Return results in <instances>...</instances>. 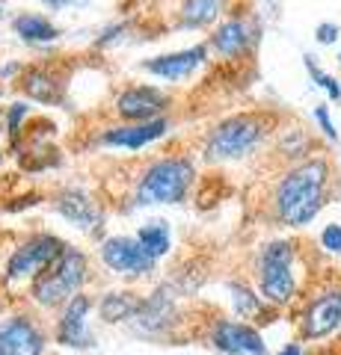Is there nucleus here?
I'll return each mask as SVG.
<instances>
[{
    "mask_svg": "<svg viewBox=\"0 0 341 355\" xmlns=\"http://www.w3.org/2000/svg\"><path fill=\"white\" fill-rule=\"evenodd\" d=\"M326 163L324 160H309L300 163L282 178L276 190V210L282 222L288 225H306L312 222L315 214L324 205V190H326Z\"/></svg>",
    "mask_w": 341,
    "mask_h": 355,
    "instance_id": "1",
    "label": "nucleus"
},
{
    "mask_svg": "<svg viewBox=\"0 0 341 355\" xmlns=\"http://www.w3.org/2000/svg\"><path fill=\"white\" fill-rule=\"evenodd\" d=\"M193 184V166L184 157H163L155 160L142 172V181L137 187L140 205H175L187 196Z\"/></svg>",
    "mask_w": 341,
    "mask_h": 355,
    "instance_id": "2",
    "label": "nucleus"
},
{
    "mask_svg": "<svg viewBox=\"0 0 341 355\" xmlns=\"http://www.w3.org/2000/svg\"><path fill=\"white\" fill-rule=\"evenodd\" d=\"M86 279V258L78 249H65L63 258L33 284V296L39 305H60L65 299H74V291Z\"/></svg>",
    "mask_w": 341,
    "mask_h": 355,
    "instance_id": "3",
    "label": "nucleus"
},
{
    "mask_svg": "<svg viewBox=\"0 0 341 355\" xmlns=\"http://www.w3.org/2000/svg\"><path fill=\"white\" fill-rule=\"evenodd\" d=\"M264 137V125L256 116H232L223 125H217L211 139H208V154L214 160H232L244 157L247 151L258 146V139Z\"/></svg>",
    "mask_w": 341,
    "mask_h": 355,
    "instance_id": "4",
    "label": "nucleus"
},
{
    "mask_svg": "<svg viewBox=\"0 0 341 355\" xmlns=\"http://www.w3.org/2000/svg\"><path fill=\"white\" fill-rule=\"evenodd\" d=\"M294 249L291 243L276 240L261 252V293L267 302L285 305L294 296V272H291Z\"/></svg>",
    "mask_w": 341,
    "mask_h": 355,
    "instance_id": "5",
    "label": "nucleus"
},
{
    "mask_svg": "<svg viewBox=\"0 0 341 355\" xmlns=\"http://www.w3.org/2000/svg\"><path fill=\"white\" fill-rule=\"evenodd\" d=\"M69 246H63L57 237H33L24 246H18V252L6 263V279H21V275H36L42 270H51L53 263L63 258V252Z\"/></svg>",
    "mask_w": 341,
    "mask_h": 355,
    "instance_id": "6",
    "label": "nucleus"
},
{
    "mask_svg": "<svg viewBox=\"0 0 341 355\" xmlns=\"http://www.w3.org/2000/svg\"><path fill=\"white\" fill-rule=\"evenodd\" d=\"M101 258L113 272L122 275H146L155 266V258L142 249L137 237H110L101 246Z\"/></svg>",
    "mask_w": 341,
    "mask_h": 355,
    "instance_id": "7",
    "label": "nucleus"
},
{
    "mask_svg": "<svg viewBox=\"0 0 341 355\" xmlns=\"http://www.w3.org/2000/svg\"><path fill=\"white\" fill-rule=\"evenodd\" d=\"M300 329H303V338H309V340L326 338L335 329H341V291H329L324 296H317L306 308Z\"/></svg>",
    "mask_w": 341,
    "mask_h": 355,
    "instance_id": "8",
    "label": "nucleus"
},
{
    "mask_svg": "<svg viewBox=\"0 0 341 355\" xmlns=\"http://www.w3.org/2000/svg\"><path fill=\"white\" fill-rule=\"evenodd\" d=\"M214 347L226 355H264L267 347H264L261 335L252 326L235 323V320H219L214 326Z\"/></svg>",
    "mask_w": 341,
    "mask_h": 355,
    "instance_id": "9",
    "label": "nucleus"
},
{
    "mask_svg": "<svg viewBox=\"0 0 341 355\" xmlns=\"http://www.w3.org/2000/svg\"><path fill=\"white\" fill-rule=\"evenodd\" d=\"M45 338L27 317H9L0 323V355H42Z\"/></svg>",
    "mask_w": 341,
    "mask_h": 355,
    "instance_id": "10",
    "label": "nucleus"
},
{
    "mask_svg": "<svg viewBox=\"0 0 341 355\" xmlns=\"http://www.w3.org/2000/svg\"><path fill=\"white\" fill-rule=\"evenodd\" d=\"M169 104V98L160 92V89H151V86H134V89H125L116 101L119 116L128 119V121H151L158 119V113H163Z\"/></svg>",
    "mask_w": 341,
    "mask_h": 355,
    "instance_id": "11",
    "label": "nucleus"
},
{
    "mask_svg": "<svg viewBox=\"0 0 341 355\" xmlns=\"http://www.w3.org/2000/svg\"><path fill=\"white\" fill-rule=\"evenodd\" d=\"M208 57V48L205 44H196V48H187L178 53H167V57H155V60H146L142 69L149 74H158L163 80H181V77L193 74Z\"/></svg>",
    "mask_w": 341,
    "mask_h": 355,
    "instance_id": "12",
    "label": "nucleus"
},
{
    "mask_svg": "<svg viewBox=\"0 0 341 355\" xmlns=\"http://www.w3.org/2000/svg\"><path fill=\"white\" fill-rule=\"evenodd\" d=\"M167 133V119H151V121H131V125L122 128H110L104 133V142L107 146H116V148H142L149 142L160 139Z\"/></svg>",
    "mask_w": 341,
    "mask_h": 355,
    "instance_id": "13",
    "label": "nucleus"
},
{
    "mask_svg": "<svg viewBox=\"0 0 341 355\" xmlns=\"http://www.w3.org/2000/svg\"><path fill=\"white\" fill-rule=\"evenodd\" d=\"M90 296H74L69 299V305L63 311L57 338L65 347H90V338H86V317H90Z\"/></svg>",
    "mask_w": 341,
    "mask_h": 355,
    "instance_id": "14",
    "label": "nucleus"
},
{
    "mask_svg": "<svg viewBox=\"0 0 341 355\" xmlns=\"http://www.w3.org/2000/svg\"><path fill=\"white\" fill-rule=\"evenodd\" d=\"M60 214L65 219H72L74 225H81V228H98V222H101L98 207L83 193H65L60 198Z\"/></svg>",
    "mask_w": 341,
    "mask_h": 355,
    "instance_id": "15",
    "label": "nucleus"
},
{
    "mask_svg": "<svg viewBox=\"0 0 341 355\" xmlns=\"http://www.w3.org/2000/svg\"><path fill=\"white\" fill-rule=\"evenodd\" d=\"M211 44H214L217 53H223V57H235V53H240L249 44V30H247L244 21H238V18L226 21V24L214 33Z\"/></svg>",
    "mask_w": 341,
    "mask_h": 355,
    "instance_id": "16",
    "label": "nucleus"
},
{
    "mask_svg": "<svg viewBox=\"0 0 341 355\" xmlns=\"http://www.w3.org/2000/svg\"><path fill=\"white\" fill-rule=\"evenodd\" d=\"M15 33L27 42H51L60 36V30L42 15H18L15 18Z\"/></svg>",
    "mask_w": 341,
    "mask_h": 355,
    "instance_id": "17",
    "label": "nucleus"
},
{
    "mask_svg": "<svg viewBox=\"0 0 341 355\" xmlns=\"http://www.w3.org/2000/svg\"><path fill=\"white\" fill-rule=\"evenodd\" d=\"M219 6H223V0H184V6H181V24L184 27L211 24V21L219 15Z\"/></svg>",
    "mask_w": 341,
    "mask_h": 355,
    "instance_id": "18",
    "label": "nucleus"
},
{
    "mask_svg": "<svg viewBox=\"0 0 341 355\" xmlns=\"http://www.w3.org/2000/svg\"><path fill=\"white\" fill-rule=\"evenodd\" d=\"M137 240L142 243V249H146L151 258L167 254L169 252V228H167V222H149V225H142L137 231Z\"/></svg>",
    "mask_w": 341,
    "mask_h": 355,
    "instance_id": "19",
    "label": "nucleus"
},
{
    "mask_svg": "<svg viewBox=\"0 0 341 355\" xmlns=\"http://www.w3.org/2000/svg\"><path fill=\"white\" fill-rule=\"evenodd\" d=\"M142 305L137 299H131L128 293H107L104 302H101V317L110 320V323H116V320H125L131 314H137Z\"/></svg>",
    "mask_w": 341,
    "mask_h": 355,
    "instance_id": "20",
    "label": "nucleus"
},
{
    "mask_svg": "<svg viewBox=\"0 0 341 355\" xmlns=\"http://www.w3.org/2000/svg\"><path fill=\"white\" fill-rule=\"evenodd\" d=\"M24 89H27V95L39 98V101H57V83L42 71H30L24 77Z\"/></svg>",
    "mask_w": 341,
    "mask_h": 355,
    "instance_id": "21",
    "label": "nucleus"
},
{
    "mask_svg": "<svg viewBox=\"0 0 341 355\" xmlns=\"http://www.w3.org/2000/svg\"><path fill=\"white\" fill-rule=\"evenodd\" d=\"M321 243H324V249L341 254V225H326L321 234Z\"/></svg>",
    "mask_w": 341,
    "mask_h": 355,
    "instance_id": "22",
    "label": "nucleus"
},
{
    "mask_svg": "<svg viewBox=\"0 0 341 355\" xmlns=\"http://www.w3.org/2000/svg\"><path fill=\"white\" fill-rule=\"evenodd\" d=\"M309 71L315 74V80H317V83H321V86L326 89V92H329V95H333V101H335V98H341V89H338V83L333 80V77H326V74H321V71H317L312 60H309Z\"/></svg>",
    "mask_w": 341,
    "mask_h": 355,
    "instance_id": "23",
    "label": "nucleus"
},
{
    "mask_svg": "<svg viewBox=\"0 0 341 355\" xmlns=\"http://www.w3.org/2000/svg\"><path fill=\"white\" fill-rule=\"evenodd\" d=\"M24 116H27V107L24 104H13V107H9V121H6L9 133L18 130V125H21V119H24Z\"/></svg>",
    "mask_w": 341,
    "mask_h": 355,
    "instance_id": "24",
    "label": "nucleus"
},
{
    "mask_svg": "<svg viewBox=\"0 0 341 355\" xmlns=\"http://www.w3.org/2000/svg\"><path fill=\"white\" fill-rule=\"evenodd\" d=\"M335 36H338L335 24H321L317 27V42H335Z\"/></svg>",
    "mask_w": 341,
    "mask_h": 355,
    "instance_id": "25",
    "label": "nucleus"
},
{
    "mask_svg": "<svg viewBox=\"0 0 341 355\" xmlns=\"http://www.w3.org/2000/svg\"><path fill=\"white\" fill-rule=\"evenodd\" d=\"M317 121H321V125H324V130H326V137H333L335 139V128H333V121H329V116H326V110L324 107H317Z\"/></svg>",
    "mask_w": 341,
    "mask_h": 355,
    "instance_id": "26",
    "label": "nucleus"
},
{
    "mask_svg": "<svg viewBox=\"0 0 341 355\" xmlns=\"http://www.w3.org/2000/svg\"><path fill=\"white\" fill-rule=\"evenodd\" d=\"M279 355H303V349H300V343H288V347H285Z\"/></svg>",
    "mask_w": 341,
    "mask_h": 355,
    "instance_id": "27",
    "label": "nucleus"
},
{
    "mask_svg": "<svg viewBox=\"0 0 341 355\" xmlns=\"http://www.w3.org/2000/svg\"><path fill=\"white\" fill-rule=\"evenodd\" d=\"M48 6H65V3H72V0H45Z\"/></svg>",
    "mask_w": 341,
    "mask_h": 355,
    "instance_id": "28",
    "label": "nucleus"
},
{
    "mask_svg": "<svg viewBox=\"0 0 341 355\" xmlns=\"http://www.w3.org/2000/svg\"><path fill=\"white\" fill-rule=\"evenodd\" d=\"M0 12H3V6H0Z\"/></svg>",
    "mask_w": 341,
    "mask_h": 355,
    "instance_id": "29",
    "label": "nucleus"
},
{
    "mask_svg": "<svg viewBox=\"0 0 341 355\" xmlns=\"http://www.w3.org/2000/svg\"><path fill=\"white\" fill-rule=\"evenodd\" d=\"M0 160H3V157H0Z\"/></svg>",
    "mask_w": 341,
    "mask_h": 355,
    "instance_id": "30",
    "label": "nucleus"
},
{
    "mask_svg": "<svg viewBox=\"0 0 341 355\" xmlns=\"http://www.w3.org/2000/svg\"><path fill=\"white\" fill-rule=\"evenodd\" d=\"M338 60H341V57H338Z\"/></svg>",
    "mask_w": 341,
    "mask_h": 355,
    "instance_id": "31",
    "label": "nucleus"
}]
</instances>
